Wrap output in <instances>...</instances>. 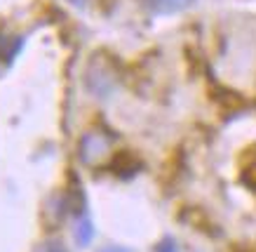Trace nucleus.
Segmentation results:
<instances>
[{
    "label": "nucleus",
    "instance_id": "obj_1",
    "mask_svg": "<svg viewBox=\"0 0 256 252\" xmlns=\"http://www.w3.org/2000/svg\"><path fill=\"white\" fill-rule=\"evenodd\" d=\"M193 0H153L158 12H176V10L188 8Z\"/></svg>",
    "mask_w": 256,
    "mask_h": 252
},
{
    "label": "nucleus",
    "instance_id": "obj_2",
    "mask_svg": "<svg viewBox=\"0 0 256 252\" xmlns=\"http://www.w3.org/2000/svg\"><path fill=\"white\" fill-rule=\"evenodd\" d=\"M244 181H247L249 186H256V160L252 165L247 167V174H244Z\"/></svg>",
    "mask_w": 256,
    "mask_h": 252
},
{
    "label": "nucleus",
    "instance_id": "obj_3",
    "mask_svg": "<svg viewBox=\"0 0 256 252\" xmlns=\"http://www.w3.org/2000/svg\"><path fill=\"white\" fill-rule=\"evenodd\" d=\"M68 3H73V5H80V8H82V5H87L90 0H68Z\"/></svg>",
    "mask_w": 256,
    "mask_h": 252
},
{
    "label": "nucleus",
    "instance_id": "obj_4",
    "mask_svg": "<svg viewBox=\"0 0 256 252\" xmlns=\"http://www.w3.org/2000/svg\"><path fill=\"white\" fill-rule=\"evenodd\" d=\"M104 252H127V250H122V247H106Z\"/></svg>",
    "mask_w": 256,
    "mask_h": 252
},
{
    "label": "nucleus",
    "instance_id": "obj_5",
    "mask_svg": "<svg viewBox=\"0 0 256 252\" xmlns=\"http://www.w3.org/2000/svg\"><path fill=\"white\" fill-rule=\"evenodd\" d=\"M158 252H174V247H160Z\"/></svg>",
    "mask_w": 256,
    "mask_h": 252
},
{
    "label": "nucleus",
    "instance_id": "obj_6",
    "mask_svg": "<svg viewBox=\"0 0 256 252\" xmlns=\"http://www.w3.org/2000/svg\"><path fill=\"white\" fill-rule=\"evenodd\" d=\"M5 48V38H2V36H0V50Z\"/></svg>",
    "mask_w": 256,
    "mask_h": 252
}]
</instances>
